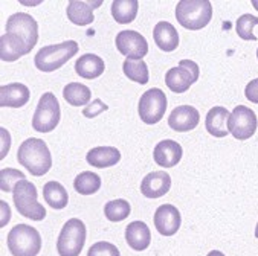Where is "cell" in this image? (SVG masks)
Instances as JSON below:
<instances>
[{
    "mask_svg": "<svg viewBox=\"0 0 258 256\" xmlns=\"http://www.w3.org/2000/svg\"><path fill=\"white\" fill-rule=\"evenodd\" d=\"M38 41V23L26 13H16L7 22V32L0 37V58L16 61L28 55Z\"/></svg>",
    "mask_w": 258,
    "mask_h": 256,
    "instance_id": "6da1fadb",
    "label": "cell"
},
{
    "mask_svg": "<svg viewBox=\"0 0 258 256\" xmlns=\"http://www.w3.org/2000/svg\"><path fill=\"white\" fill-rule=\"evenodd\" d=\"M19 163L35 177H41L52 168V156L43 139L29 137L22 142L17 151Z\"/></svg>",
    "mask_w": 258,
    "mask_h": 256,
    "instance_id": "7a4b0ae2",
    "label": "cell"
},
{
    "mask_svg": "<svg viewBox=\"0 0 258 256\" xmlns=\"http://www.w3.org/2000/svg\"><path fill=\"white\" fill-rule=\"evenodd\" d=\"M78 43L74 40H68L58 44H50L41 47L35 54L34 64L40 72H54L63 67L72 57L78 54Z\"/></svg>",
    "mask_w": 258,
    "mask_h": 256,
    "instance_id": "3957f363",
    "label": "cell"
},
{
    "mask_svg": "<svg viewBox=\"0 0 258 256\" xmlns=\"http://www.w3.org/2000/svg\"><path fill=\"white\" fill-rule=\"evenodd\" d=\"M176 19L185 29H203L213 19V5L208 0H182L176 5Z\"/></svg>",
    "mask_w": 258,
    "mask_h": 256,
    "instance_id": "277c9868",
    "label": "cell"
},
{
    "mask_svg": "<svg viewBox=\"0 0 258 256\" xmlns=\"http://www.w3.org/2000/svg\"><path fill=\"white\" fill-rule=\"evenodd\" d=\"M14 206L19 214L32 221H43L46 218V209L38 203V192L35 185L29 180H20L13 192Z\"/></svg>",
    "mask_w": 258,
    "mask_h": 256,
    "instance_id": "5b68a950",
    "label": "cell"
},
{
    "mask_svg": "<svg viewBox=\"0 0 258 256\" xmlns=\"http://www.w3.org/2000/svg\"><path fill=\"white\" fill-rule=\"evenodd\" d=\"M7 242L13 256H37L41 250V235L29 224L14 226Z\"/></svg>",
    "mask_w": 258,
    "mask_h": 256,
    "instance_id": "8992f818",
    "label": "cell"
},
{
    "mask_svg": "<svg viewBox=\"0 0 258 256\" xmlns=\"http://www.w3.org/2000/svg\"><path fill=\"white\" fill-rule=\"evenodd\" d=\"M60 104L52 92L41 95L38 106L32 116V128L37 133H50L60 124Z\"/></svg>",
    "mask_w": 258,
    "mask_h": 256,
    "instance_id": "52a82bcc",
    "label": "cell"
},
{
    "mask_svg": "<svg viewBox=\"0 0 258 256\" xmlns=\"http://www.w3.org/2000/svg\"><path fill=\"white\" fill-rule=\"evenodd\" d=\"M87 230L86 224L78 218H71L63 226L58 239H57V251L60 256H80L83 247L86 244Z\"/></svg>",
    "mask_w": 258,
    "mask_h": 256,
    "instance_id": "ba28073f",
    "label": "cell"
},
{
    "mask_svg": "<svg viewBox=\"0 0 258 256\" xmlns=\"http://www.w3.org/2000/svg\"><path fill=\"white\" fill-rule=\"evenodd\" d=\"M167 107H168V99L165 93L158 87L150 89L139 99V106H138L139 118L144 124L154 125L165 116Z\"/></svg>",
    "mask_w": 258,
    "mask_h": 256,
    "instance_id": "9c48e42d",
    "label": "cell"
},
{
    "mask_svg": "<svg viewBox=\"0 0 258 256\" xmlns=\"http://www.w3.org/2000/svg\"><path fill=\"white\" fill-rule=\"evenodd\" d=\"M200 69L191 60H180L179 66L171 67L165 73V84L174 93H185L199 79Z\"/></svg>",
    "mask_w": 258,
    "mask_h": 256,
    "instance_id": "30bf717a",
    "label": "cell"
},
{
    "mask_svg": "<svg viewBox=\"0 0 258 256\" xmlns=\"http://www.w3.org/2000/svg\"><path fill=\"white\" fill-rule=\"evenodd\" d=\"M258 121L252 109L246 106H237L229 115L228 130L237 140H246L256 131Z\"/></svg>",
    "mask_w": 258,
    "mask_h": 256,
    "instance_id": "8fae6325",
    "label": "cell"
},
{
    "mask_svg": "<svg viewBox=\"0 0 258 256\" xmlns=\"http://www.w3.org/2000/svg\"><path fill=\"white\" fill-rule=\"evenodd\" d=\"M115 43L119 54L127 57V60L141 61V58H144L148 54V43L145 37L138 31H132V29L121 31L116 35Z\"/></svg>",
    "mask_w": 258,
    "mask_h": 256,
    "instance_id": "7c38bea8",
    "label": "cell"
},
{
    "mask_svg": "<svg viewBox=\"0 0 258 256\" xmlns=\"http://www.w3.org/2000/svg\"><path fill=\"white\" fill-rule=\"evenodd\" d=\"M153 223L158 233L164 236H173L180 229L182 217H180L179 209L173 206V204H162V206H159L156 212H154Z\"/></svg>",
    "mask_w": 258,
    "mask_h": 256,
    "instance_id": "4fadbf2b",
    "label": "cell"
},
{
    "mask_svg": "<svg viewBox=\"0 0 258 256\" xmlns=\"http://www.w3.org/2000/svg\"><path fill=\"white\" fill-rule=\"evenodd\" d=\"M171 188V177L165 171L148 173L141 182V192L147 198H161L168 194Z\"/></svg>",
    "mask_w": 258,
    "mask_h": 256,
    "instance_id": "5bb4252c",
    "label": "cell"
},
{
    "mask_svg": "<svg viewBox=\"0 0 258 256\" xmlns=\"http://www.w3.org/2000/svg\"><path fill=\"white\" fill-rule=\"evenodd\" d=\"M200 122V113L192 106H179L168 116V125L171 130L186 133L194 130Z\"/></svg>",
    "mask_w": 258,
    "mask_h": 256,
    "instance_id": "9a60e30c",
    "label": "cell"
},
{
    "mask_svg": "<svg viewBox=\"0 0 258 256\" xmlns=\"http://www.w3.org/2000/svg\"><path fill=\"white\" fill-rule=\"evenodd\" d=\"M182 154H183V151H182L180 143L171 139H165V140H161L156 145V148H154L153 159L162 168H173L180 162Z\"/></svg>",
    "mask_w": 258,
    "mask_h": 256,
    "instance_id": "2e32d148",
    "label": "cell"
},
{
    "mask_svg": "<svg viewBox=\"0 0 258 256\" xmlns=\"http://www.w3.org/2000/svg\"><path fill=\"white\" fill-rule=\"evenodd\" d=\"M31 98L29 89L22 82H11L0 87V106L10 109H20L26 106Z\"/></svg>",
    "mask_w": 258,
    "mask_h": 256,
    "instance_id": "e0dca14e",
    "label": "cell"
},
{
    "mask_svg": "<svg viewBox=\"0 0 258 256\" xmlns=\"http://www.w3.org/2000/svg\"><path fill=\"white\" fill-rule=\"evenodd\" d=\"M101 5H102L101 0H98V2H78V0H75V2H71L68 5L66 14L74 25L87 26L95 20L93 10L99 8Z\"/></svg>",
    "mask_w": 258,
    "mask_h": 256,
    "instance_id": "ac0fdd59",
    "label": "cell"
},
{
    "mask_svg": "<svg viewBox=\"0 0 258 256\" xmlns=\"http://www.w3.org/2000/svg\"><path fill=\"white\" fill-rule=\"evenodd\" d=\"M86 160L89 165L99 168V169L110 168V166H115L121 160V152L115 146H96L87 152Z\"/></svg>",
    "mask_w": 258,
    "mask_h": 256,
    "instance_id": "d6986e66",
    "label": "cell"
},
{
    "mask_svg": "<svg viewBox=\"0 0 258 256\" xmlns=\"http://www.w3.org/2000/svg\"><path fill=\"white\" fill-rule=\"evenodd\" d=\"M153 40L164 52H173L179 47V34L168 22H159L153 29Z\"/></svg>",
    "mask_w": 258,
    "mask_h": 256,
    "instance_id": "ffe728a7",
    "label": "cell"
},
{
    "mask_svg": "<svg viewBox=\"0 0 258 256\" xmlns=\"http://www.w3.org/2000/svg\"><path fill=\"white\" fill-rule=\"evenodd\" d=\"M125 241L136 251L145 250L151 242V233L144 221H132L125 227Z\"/></svg>",
    "mask_w": 258,
    "mask_h": 256,
    "instance_id": "44dd1931",
    "label": "cell"
},
{
    "mask_svg": "<svg viewBox=\"0 0 258 256\" xmlns=\"http://www.w3.org/2000/svg\"><path fill=\"white\" fill-rule=\"evenodd\" d=\"M228 122H229V112L225 107H213L205 119V127L211 136L214 137H225L228 136Z\"/></svg>",
    "mask_w": 258,
    "mask_h": 256,
    "instance_id": "7402d4cb",
    "label": "cell"
},
{
    "mask_svg": "<svg viewBox=\"0 0 258 256\" xmlns=\"http://www.w3.org/2000/svg\"><path fill=\"white\" fill-rule=\"evenodd\" d=\"M104 60L95 54H84L75 63V72L86 79H95L104 73Z\"/></svg>",
    "mask_w": 258,
    "mask_h": 256,
    "instance_id": "603a6c76",
    "label": "cell"
},
{
    "mask_svg": "<svg viewBox=\"0 0 258 256\" xmlns=\"http://www.w3.org/2000/svg\"><path fill=\"white\" fill-rule=\"evenodd\" d=\"M43 198L50 208L55 211H61L68 206L69 203V195L66 188L58 183V182H47L43 186Z\"/></svg>",
    "mask_w": 258,
    "mask_h": 256,
    "instance_id": "cb8c5ba5",
    "label": "cell"
},
{
    "mask_svg": "<svg viewBox=\"0 0 258 256\" xmlns=\"http://www.w3.org/2000/svg\"><path fill=\"white\" fill-rule=\"evenodd\" d=\"M139 10V2L138 0H115L112 4V16L115 22L119 25H128L132 23Z\"/></svg>",
    "mask_w": 258,
    "mask_h": 256,
    "instance_id": "d4e9b609",
    "label": "cell"
},
{
    "mask_svg": "<svg viewBox=\"0 0 258 256\" xmlns=\"http://www.w3.org/2000/svg\"><path fill=\"white\" fill-rule=\"evenodd\" d=\"M63 96L68 104H71L72 107H83L90 102L92 92L87 86L81 82H71L63 89Z\"/></svg>",
    "mask_w": 258,
    "mask_h": 256,
    "instance_id": "484cf974",
    "label": "cell"
},
{
    "mask_svg": "<svg viewBox=\"0 0 258 256\" xmlns=\"http://www.w3.org/2000/svg\"><path fill=\"white\" fill-rule=\"evenodd\" d=\"M74 188L80 195H93L101 188V177L96 173L84 171L75 177Z\"/></svg>",
    "mask_w": 258,
    "mask_h": 256,
    "instance_id": "4316f807",
    "label": "cell"
},
{
    "mask_svg": "<svg viewBox=\"0 0 258 256\" xmlns=\"http://www.w3.org/2000/svg\"><path fill=\"white\" fill-rule=\"evenodd\" d=\"M130 203L127 200L118 198V200H112L104 206V215L109 221L112 223H121L124 221L128 215H130Z\"/></svg>",
    "mask_w": 258,
    "mask_h": 256,
    "instance_id": "83f0119b",
    "label": "cell"
},
{
    "mask_svg": "<svg viewBox=\"0 0 258 256\" xmlns=\"http://www.w3.org/2000/svg\"><path fill=\"white\" fill-rule=\"evenodd\" d=\"M122 72L124 75L138 82V84H142L145 86L150 79L148 76V66L144 63V61H135V60H125L122 63Z\"/></svg>",
    "mask_w": 258,
    "mask_h": 256,
    "instance_id": "f1b7e54d",
    "label": "cell"
},
{
    "mask_svg": "<svg viewBox=\"0 0 258 256\" xmlns=\"http://www.w3.org/2000/svg\"><path fill=\"white\" fill-rule=\"evenodd\" d=\"M258 25V17L252 16V14H243L241 17L237 19L235 23V29L240 38L246 40V41H255V35H253V26Z\"/></svg>",
    "mask_w": 258,
    "mask_h": 256,
    "instance_id": "f546056e",
    "label": "cell"
},
{
    "mask_svg": "<svg viewBox=\"0 0 258 256\" xmlns=\"http://www.w3.org/2000/svg\"><path fill=\"white\" fill-rule=\"evenodd\" d=\"M25 179H26V176L23 173H20L19 169L5 168V169H2V173H0V188H2L4 192H14L16 185Z\"/></svg>",
    "mask_w": 258,
    "mask_h": 256,
    "instance_id": "4dcf8cb0",
    "label": "cell"
},
{
    "mask_svg": "<svg viewBox=\"0 0 258 256\" xmlns=\"http://www.w3.org/2000/svg\"><path fill=\"white\" fill-rule=\"evenodd\" d=\"M87 256H121V253L115 244L107 241H99L89 248Z\"/></svg>",
    "mask_w": 258,
    "mask_h": 256,
    "instance_id": "1f68e13d",
    "label": "cell"
},
{
    "mask_svg": "<svg viewBox=\"0 0 258 256\" xmlns=\"http://www.w3.org/2000/svg\"><path fill=\"white\" fill-rule=\"evenodd\" d=\"M107 109H109L107 104H104V102H102L101 99H95V101L90 102L89 106H86V107L83 109V116L92 119V118L101 115L102 112H107Z\"/></svg>",
    "mask_w": 258,
    "mask_h": 256,
    "instance_id": "d6a6232c",
    "label": "cell"
},
{
    "mask_svg": "<svg viewBox=\"0 0 258 256\" xmlns=\"http://www.w3.org/2000/svg\"><path fill=\"white\" fill-rule=\"evenodd\" d=\"M244 96H246L250 102H253V104H258V78L252 79V81L246 86V89H244Z\"/></svg>",
    "mask_w": 258,
    "mask_h": 256,
    "instance_id": "836d02e7",
    "label": "cell"
},
{
    "mask_svg": "<svg viewBox=\"0 0 258 256\" xmlns=\"http://www.w3.org/2000/svg\"><path fill=\"white\" fill-rule=\"evenodd\" d=\"M0 204H2V227H5L11 218V211H10V206L7 201H0Z\"/></svg>",
    "mask_w": 258,
    "mask_h": 256,
    "instance_id": "e575fe53",
    "label": "cell"
},
{
    "mask_svg": "<svg viewBox=\"0 0 258 256\" xmlns=\"http://www.w3.org/2000/svg\"><path fill=\"white\" fill-rule=\"evenodd\" d=\"M2 157H5L7 156V152H8V148L11 146V137H10V134H8V131L5 130V128H2Z\"/></svg>",
    "mask_w": 258,
    "mask_h": 256,
    "instance_id": "d590c367",
    "label": "cell"
},
{
    "mask_svg": "<svg viewBox=\"0 0 258 256\" xmlns=\"http://www.w3.org/2000/svg\"><path fill=\"white\" fill-rule=\"evenodd\" d=\"M206 256H225V253H222L220 250H211Z\"/></svg>",
    "mask_w": 258,
    "mask_h": 256,
    "instance_id": "8d00e7d4",
    "label": "cell"
},
{
    "mask_svg": "<svg viewBox=\"0 0 258 256\" xmlns=\"http://www.w3.org/2000/svg\"><path fill=\"white\" fill-rule=\"evenodd\" d=\"M252 7L258 11V0H252Z\"/></svg>",
    "mask_w": 258,
    "mask_h": 256,
    "instance_id": "74e56055",
    "label": "cell"
},
{
    "mask_svg": "<svg viewBox=\"0 0 258 256\" xmlns=\"http://www.w3.org/2000/svg\"><path fill=\"white\" fill-rule=\"evenodd\" d=\"M253 235H255V238H258V223H256V227H255V233Z\"/></svg>",
    "mask_w": 258,
    "mask_h": 256,
    "instance_id": "f35d334b",
    "label": "cell"
},
{
    "mask_svg": "<svg viewBox=\"0 0 258 256\" xmlns=\"http://www.w3.org/2000/svg\"><path fill=\"white\" fill-rule=\"evenodd\" d=\"M256 58H258V49H256Z\"/></svg>",
    "mask_w": 258,
    "mask_h": 256,
    "instance_id": "ab89813d",
    "label": "cell"
}]
</instances>
